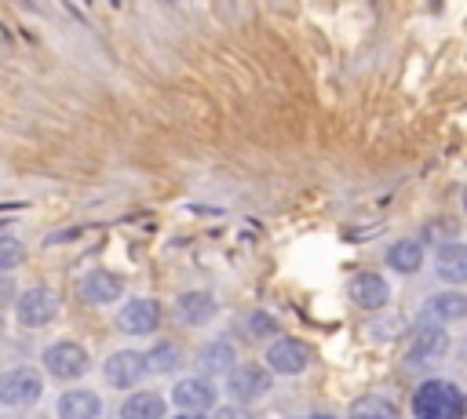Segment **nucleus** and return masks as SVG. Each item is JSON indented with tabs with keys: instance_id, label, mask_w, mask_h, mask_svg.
<instances>
[{
	"instance_id": "nucleus-4",
	"label": "nucleus",
	"mask_w": 467,
	"mask_h": 419,
	"mask_svg": "<svg viewBox=\"0 0 467 419\" xmlns=\"http://www.w3.org/2000/svg\"><path fill=\"white\" fill-rule=\"evenodd\" d=\"M44 393V375L33 364H15L0 372V404L4 408H26L36 404Z\"/></svg>"
},
{
	"instance_id": "nucleus-3",
	"label": "nucleus",
	"mask_w": 467,
	"mask_h": 419,
	"mask_svg": "<svg viewBox=\"0 0 467 419\" xmlns=\"http://www.w3.org/2000/svg\"><path fill=\"white\" fill-rule=\"evenodd\" d=\"M40 361H44V372H51V379H58V383H77L91 368L88 350L80 342H73V339H55L40 353Z\"/></svg>"
},
{
	"instance_id": "nucleus-23",
	"label": "nucleus",
	"mask_w": 467,
	"mask_h": 419,
	"mask_svg": "<svg viewBox=\"0 0 467 419\" xmlns=\"http://www.w3.org/2000/svg\"><path fill=\"white\" fill-rule=\"evenodd\" d=\"M248 332H252V335H259V339H263V335H277V321H274V317H266V313L259 310V313H252Z\"/></svg>"
},
{
	"instance_id": "nucleus-7",
	"label": "nucleus",
	"mask_w": 467,
	"mask_h": 419,
	"mask_svg": "<svg viewBox=\"0 0 467 419\" xmlns=\"http://www.w3.org/2000/svg\"><path fill=\"white\" fill-rule=\"evenodd\" d=\"M347 295L361 310H383L390 302V281L379 270H358L347 281Z\"/></svg>"
},
{
	"instance_id": "nucleus-25",
	"label": "nucleus",
	"mask_w": 467,
	"mask_h": 419,
	"mask_svg": "<svg viewBox=\"0 0 467 419\" xmlns=\"http://www.w3.org/2000/svg\"><path fill=\"white\" fill-rule=\"evenodd\" d=\"M215 419H252V415L244 412V404H230V408H219Z\"/></svg>"
},
{
	"instance_id": "nucleus-11",
	"label": "nucleus",
	"mask_w": 467,
	"mask_h": 419,
	"mask_svg": "<svg viewBox=\"0 0 467 419\" xmlns=\"http://www.w3.org/2000/svg\"><path fill=\"white\" fill-rule=\"evenodd\" d=\"M142 375H146V361H142L139 350H117V353H109L106 364H102V379H106L113 390H131V386L142 383Z\"/></svg>"
},
{
	"instance_id": "nucleus-9",
	"label": "nucleus",
	"mask_w": 467,
	"mask_h": 419,
	"mask_svg": "<svg viewBox=\"0 0 467 419\" xmlns=\"http://www.w3.org/2000/svg\"><path fill=\"white\" fill-rule=\"evenodd\" d=\"M171 401H175V408H182V412L204 415V412L215 408L219 390H215V383H212L208 375H190V379H179V383L171 386Z\"/></svg>"
},
{
	"instance_id": "nucleus-15",
	"label": "nucleus",
	"mask_w": 467,
	"mask_h": 419,
	"mask_svg": "<svg viewBox=\"0 0 467 419\" xmlns=\"http://www.w3.org/2000/svg\"><path fill=\"white\" fill-rule=\"evenodd\" d=\"M420 313H423V321H431V324H452V321H463V313H467V295L456 291V288L438 291V295H431V299L423 302Z\"/></svg>"
},
{
	"instance_id": "nucleus-2",
	"label": "nucleus",
	"mask_w": 467,
	"mask_h": 419,
	"mask_svg": "<svg viewBox=\"0 0 467 419\" xmlns=\"http://www.w3.org/2000/svg\"><path fill=\"white\" fill-rule=\"evenodd\" d=\"M58 313H62V295H58L51 284H36V288L15 295V317H18V324L29 328V332L47 328Z\"/></svg>"
},
{
	"instance_id": "nucleus-19",
	"label": "nucleus",
	"mask_w": 467,
	"mask_h": 419,
	"mask_svg": "<svg viewBox=\"0 0 467 419\" xmlns=\"http://www.w3.org/2000/svg\"><path fill=\"white\" fill-rule=\"evenodd\" d=\"M142 361H146V372H153V375H171V372L182 368V350H179L171 339H161V342H153V346L142 353Z\"/></svg>"
},
{
	"instance_id": "nucleus-20",
	"label": "nucleus",
	"mask_w": 467,
	"mask_h": 419,
	"mask_svg": "<svg viewBox=\"0 0 467 419\" xmlns=\"http://www.w3.org/2000/svg\"><path fill=\"white\" fill-rule=\"evenodd\" d=\"M168 401L153 390H139L120 404V419H164Z\"/></svg>"
},
{
	"instance_id": "nucleus-10",
	"label": "nucleus",
	"mask_w": 467,
	"mask_h": 419,
	"mask_svg": "<svg viewBox=\"0 0 467 419\" xmlns=\"http://www.w3.org/2000/svg\"><path fill=\"white\" fill-rule=\"evenodd\" d=\"M306 364H310V350L299 339L281 335L266 346V372L270 375H299Z\"/></svg>"
},
{
	"instance_id": "nucleus-14",
	"label": "nucleus",
	"mask_w": 467,
	"mask_h": 419,
	"mask_svg": "<svg viewBox=\"0 0 467 419\" xmlns=\"http://www.w3.org/2000/svg\"><path fill=\"white\" fill-rule=\"evenodd\" d=\"M55 415H58V419H99V415H102V397H99L95 390L73 386V390L58 393Z\"/></svg>"
},
{
	"instance_id": "nucleus-22",
	"label": "nucleus",
	"mask_w": 467,
	"mask_h": 419,
	"mask_svg": "<svg viewBox=\"0 0 467 419\" xmlns=\"http://www.w3.org/2000/svg\"><path fill=\"white\" fill-rule=\"evenodd\" d=\"M22 259H26L22 240H15V237H0V273H7V270H15V266H22Z\"/></svg>"
},
{
	"instance_id": "nucleus-26",
	"label": "nucleus",
	"mask_w": 467,
	"mask_h": 419,
	"mask_svg": "<svg viewBox=\"0 0 467 419\" xmlns=\"http://www.w3.org/2000/svg\"><path fill=\"white\" fill-rule=\"evenodd\" d=\"M175 419H204V415H197V412H182V415H175Z\"/></svg>"
},
{
	"instance_id": "nucleus-28",
	"label": "nucleus",
	"mask_w": 467,
	"mask_h": 419,
	"mask_svg": "<svg viewBox=\"0 0 467 419\" xmlns=\"http://www.w3.org/2000/svg\"><path fill=\"white\" fill-rule=\"evenodd\" d=\"M0 335H4V321H0Z\"/></svg>"
},
{
	"instance_id": "nucleus-17",
	"label": "nucleus",
	"mask_w": 467,
	"mask_h": 419,
	"mask_svg": "<svg viewBox=\"0 0 467 419\" xmlns=\"http://www.w3.org/2000/svg\"><path fill=\"white\" fill-rule=\"evenodd\" d=\"M197 364H201L204 375H226L237 364V350L226 339H212V342H204L197 350Z\"/></svg>"
},
{
	"instance_id": "nucleus-24",
	"label": "nucleus",
	"mask_w": 467,
	"mask_h": 419,
	"mask_svg": "<svg viewBox=\"0 0 467 419\" xmlns=\"http://www.w3.org/2000/svg\"><path fill=\"white\" fill-rule=\"evenodd\" d=\"M11 302H15V281L7 273H0V310L11 306Z\"/></svg>"
},
{
	"instance_id": "nucleus-1",
	"label": "nucleus",
	"mask_w": 467,
	"mask_h": 419,
	"mask_svg": "<svg viewBox=\"0 0 467 419\" xmlns=\"http://www.w3.org/2000/svg\"><path fill=\"white\" fill-rule=\"evenodd\" d=\"M416 419H463V390L449 379H423L412 393Z\"/></svg>"
},
{
	"instance_id": "nucleus-21",
	"label": "nucleus",
	"mask_w": 467,
	"mask_h": 419,
	"mask_svg": "<svg viewBox=\"0 0 467 419\" xmlns=\"http://www.w3.org/2000/svg\"><path fill=\"white\" fill-rule=\"evenodd\" d=\"M350 419H401V412H398L394 401L368 393V397H358V401L350 404Z\"/></svg>"
},
{
	"instance_id": "nucleus-27",
	"label": "nucleus",
	"mask_w": 467,
	"mask_h": 419,
	"mask_svg": "<svg viewBox=\"0 0 467 419\" xmlns=\"http://www.w3.org/2000/svg\"><path fill=\"white\" fill-rule=\"evenodd\" d=\"M310 419H336V415H328V412H314Z\"/></svg>"
},
{
	"instance_id": "nucleus-18",
	"label": "nucleus",
	"mask_w": 467,
	"mask_h": 419,
	"mask_svg": "<svg viewBox=\"0 0 467 419\" xmlns=\"http://www.w3.org/2000/svg\"><path fill=\"white\" fill-rule=\"evenodd\" d=\"M387 266L394 270V273H416L420 266H423V244L420 240H409V237H401V240H394L390 248H387Z\"/></svg>"
},
{
	"instance_id": "nucleus-16",
	"label": "nucleus",
	"mask_w": 467,
	"mask_h": 419,
	"mask_svg": "<svg viewBox=\"0 0 467 419\" xmlns=\"http://www.w3.org/2000/svg\"><path fill=\"white\" fill-rule=\"evenodd\" d=\"M434 273L445 284H463L467 281V248L456 244V240L438 244V251H434Z\"/></svg>"
},
{
	"instance_id": "nucleus-5",
	"label": "nucleus",
	"mask_w": 467,
	"mask_h": 419,
	"mask_svg": "<svg viewBox=\"0 0 467 419\" xmlns=\"http://www.w3.org/2000/svg\"><path fill=\"white\" fill-rule=\"evenodd\" d=\"M445 353H449V335H445V328L423 321V324L412 332V339H409L405 364H412V368H434Z\"/></svg>"
},
{
	"instance_id": "nucleus-6",
	"label": "nucleus",
	"mask_w": 467,
	"mask_h": 419,
	"mask_svg": "<svg viewBox=\"0 0 467 419\" xmlns=\"http://www.w3.org/2000/svg\"><path fill=\"white\" fill-rule=\"evenodd\" d=\"M226 393L234 397V404H252L270 393V372L263 364H234L226 372Z\"/></svg>"
},
{
	"instance_id": "nucleus-8",
	"label": "nucleus",
	"mask_w": 467,
	"mask_h": 419,
	"mask_svg": "<svg viewBox=\"0 0 467 419\" xmlns=\"http://www.w3.org/2000/svg\"><path fill=\"white\" fill-rule=\"evenodd\" d=\"M117 328L128 332V335H150V332H157L161 328V302L157 299H146V295L128 299L117 310Z\"/></svg>"
},
{
	"instance_id": "nucleus-12",
	"label": "nucleus",
	"mask_w": 467,
	"mask_h": 419,
	"mask_svg": "<svg viewBox=\"0 0 467 419\" xmlns=\"http://www.w3.org/2000/svg\"><path fill=\"white\" fill-rule=\"evenodd\" d=\"M77 291L91 306H109V302H117L124 295V281L117 273H109V270H88V273H80Z\"/></svg>"
},
{
	"instance_id": "nucleus-13",
	"label": "nucleus",
	"mask_w": 467,
	"mask_h": 419,
	"mask_svg": "<svg viewBox=\"0 0 467 419\" xmlns=\"http://www.w3.org/2000/svg\"><path fill=\"white\" fill-rule=\"evenodd\" d=\"M215 313H219V299H215V291L197 288V291H182V295H175V317H179L186 328H201V324H208Z\"/></svg>"
}]
</instances>
